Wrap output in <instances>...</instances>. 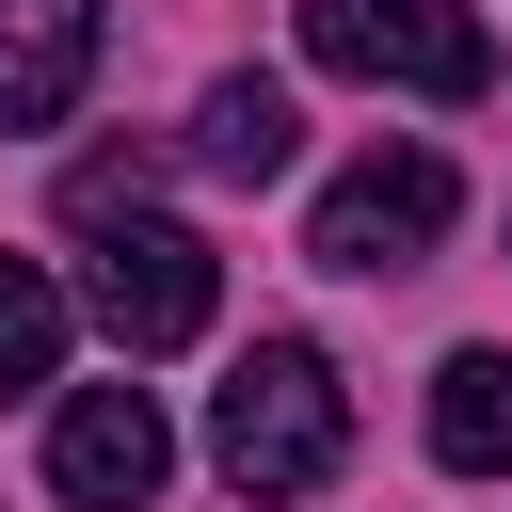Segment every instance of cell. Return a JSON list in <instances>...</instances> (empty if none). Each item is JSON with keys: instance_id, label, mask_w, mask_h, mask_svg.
<instances>
[{"instance_id": "4", "label": "cell", "mask_w": 512, "mask_h": 512, "mask_svg": "<svg viewBox=\"0 0 512 512\" xmlns=\"http://www.w3.org/2000/svg\"><path fill=\"white\" fill-rule=\"evenodd\" d=\"M96 320H112V352L144 368V352H192L208 336V304H224V256L192 240V224H144V208H112L96 224Z\"/></svg>"}, {"instance_id": "1", "label": "cell", "mask_w": 512, "mask_h": 512, "mask_svg": "<svg viewBox=\"0 0 512 512\" xmlns=\"http://www.w3.org/2000/svg\"><path fill=\"white\" fill-rule=\"evenodd\" d=\"M336 448H352L336 352H304V336H256V352L224 368V400H208V464H224L240 496H320V480H336Z\"/></svg>"}, {"instance_id": "6", "label": "cell", "mask_w": 512, "mask_h": 512, "mask_svg": "<svg viewBox=\"0 0 512 512\" xmlns=\"http://www.w3.org/2000/svg\"><path fill=\"white\" fill-rule=\"evenodd\" d=\"M112 0H0V128H64V96L96 80Z\"/></svg>"}, {"instance_id": "8", "label": "cell", "mask_w": 512, "mask_h": 512, "mask_svg": "<svg viewBox=\"0 0 512 512\" xmlns=\"http://www.w3.org/2000/svg\"><path fill=\"white\" fill-rule=\"evenodd\" d=\"M432 464L512 480V352H448L432 368Z\"/></svg>"}, {"instance_id": "9", "label": "cell", "mask_w": 512, "mask_h": 512, "mask_svg": "<svg viewBox=\"0 0 512 512\" xmlns=\"http://www.w3.org/2000/svg\"><path fill=\"white\" fill-rule=\"evenodd\" d=\"M48 368H64V288L32 256H0V400H32Z\"/></svg>"}, {"instance_id": "2", "label": "cell", "mask_w": 512, "mask_h": 512, "mask_svg": "<svg viewBox=\"0 0 512 512\" xmlns=\"http://www.w3.org/2000/svg\"><path fill=\"white\" fill-rule=\"evenodd\" d=\"M304 64L400 80V96H480L496 80V32L464 0H304Z\"/></svg>"}, {"instance_id": "7", "label": "cell", "mask_w": 512, "mask_h": 512, "mask_svg": "<svg viewBox=\"0 0 512 512\" xmlns=\"http://www.w3.org/2000/svg\"><path fill=\"white\" fill-rule=\"evenodd\" d=\"M192 160H208V176H240V192H256V176H288V160H304L288 80H256V64H240V80H208V96H192Z\"/></svg>"}, {"instance_id": "10", "label": "cell", "mask_w": 512, "mask_h": 512, "mask_svg": "<svg viewBox=\"0 0 512 512\" xmlns=\"http://www.w3.org/2000/svg\"><path fill=\"white\" fill-rule=\"evenodd\" d=\"M144 192H160V144H96V160L64 176V208H80V224H112V208H144Z\"/></svg>"}, {"instance_id": "5", "label": "cell", "mask_w": 512, "mask_h": 512, "mask_svg": "<svg viewBox=\"0 0 512 512\" xmlns=\"http://www.w3.org/2000/svg\"><path fill=\"white\" fill-rule=\"evenodd\" d=\"M160 464H176V432H160L144 384H80V400L48 416V496H64V512H144Z\"/></svg>"}, {"instance_id": "3", "label": "cell", "mask_w": 512, "mask_h": 512, "mask_svg": "<svg viewBox=\"0 0 512 512\" xmlns=\"http://www.w3.org/2000/svg\"><path fill=\"white\" fill-rule=\"evenodd\" d=\"M448 208H464V176H448L432 144H368V160L304 208V256H320V272H416V256L448 240Z\"/></svg>"}]
</instances>
